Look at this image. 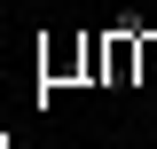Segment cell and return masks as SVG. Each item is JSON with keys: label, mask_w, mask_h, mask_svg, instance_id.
Returning <instances> with one entry per match:
<instances>
[{"label": "cell", "mask_w": 157, "mask_h": 149, "mask_svg": "<svg viewBox=\"0 0 157 149\" xmlns=\"http://www.w3.org/2000/svg\"><path fill=\"white\" fill-rule=\"evenodd\" d=\"M134 86H157V32H149V24H141V78H134Z\"/></svg>", "instance_id": "1"}, {"label": "cell", "mask_w": 157, "mask_h": 149, "mask_svg": "<svg viewBox=\"0 0 157 149\" xmlns=\"http://www.w3.org/2000/svg\"><path fill=\"white\" fill-rule=\"evenodd\" d=\"M126 8H141V0H126Z\"/></svg>", "instance_id": "2"}]
</instances>
